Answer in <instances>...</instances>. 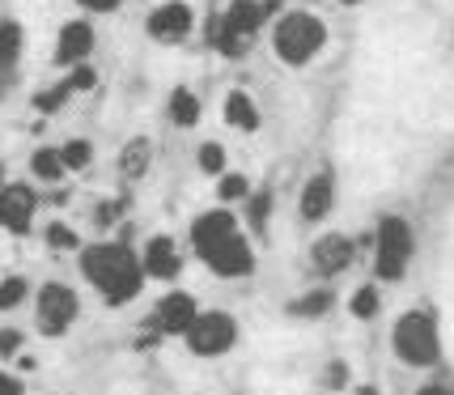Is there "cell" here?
<instances>
[{"label":"cell","mask_w":454,"mask_h":395,"mask_svg":"<svg viewBox=\"0 0 454 395\" xmlns=\"http://www.w3.org/2000/svg\"><path fill=\"white\" fill-rule=\"evenodd\" d=\"M81 268H85V277L94 289H102V297L111 302V306H123L128 297L140 294V280H145V264H140L128 247H119V242H102V247H90L85 259H81Z\"/></svg>","instance_id":"1"},{"label":"cell","mask_w":454,"mask_h":395,"mask_svg":"<svg viewBox=\"0 0 454 395\" xmlns=\"http://www.w3.org/2000/svg\"><path fill=\"white\" fill-rule=\"evenodd\" d=\"M391 349L403 366L416 370H429L442 361V336H437V323L425 311H408L395 319V332H391Z\"/></svg>","instance_id":"2"},{"label":"cell","mask_w":454,"mask_h":395,"mask_svg":"<svg viewBox=\"0 0 454 395\" xmlns=\"http://www.w3.org/2000/svg\"><path fill=\"white\" fill-rule=\"evenodd\" d=\"M327 43V26L315 18V13H285L277 21V56L289 64V68H301L323 51Z\"/></svg>","instance_id":"3"},{"label":"cell","mask_w":454,"mask_h":395,"mask_svg":"<svg viewBox=\"0 0 454 395\" xmlns=\"http://www.w3.org/2000/svg\"><path fill=\"white\" fill-rule=\"evenodd\" d=\"M412 251H416V238H412V225L403 217H382L374 230V273L378 280H399L408 273L412 264Z\"/></svg>","instance_id":"4"},{"label":"cell","mask_w":454,"mask_h":395,"mask_svg":"<svg viewBox=\"0 0 454 395\" xmlns=\"http://www.w3.org/2000/svg\"><path fill=\"white\" fill-rule=\"evenodd\" d=\"M187 344H192V353H196V357H221V353H230V349L238 344V323H234V315H225V311H204V315L192 323Z\"/></svg>","instance_id":"5"},{"label":"cell","mask_w":454,"mask_h":395,"mask_svg":"<svg viewBox=\"0 0 454 395\" xmlns=\"http://www.w3.org/2000/svg\"><path fill=\"white\" fill-rule=\"evenodd\" d=\"M77 319V294L68 285H43L39 289V328L47 336H64Z\"/></svg>","instance_id":"6"},{"label":"cell","mask_w":454,"mask_h":395,"mask_svg":"<svg viewBox=\"0 0 454 395\" xmlns=\"http://www.w3.org/2000/svg\"><path fill=\"white\" fill-rule=\"evenodd\" d=\"M200 319L196 302L187 294H170L158 302V311H153V319H149V328L153 332H161V336H187L192 332V323Z\"/></svg>","instance_id":"7"},{"label":"cell","mask_w":454,"mask_h":395,"mask_svg":"<svg viewBox=\"0 0 454 395\" xmlns=\"http://www.w3.org/2000/svg\"><path fill=\"white\" fill-rule=\"evenodd\" d=\"M217 277H225V280H238V277H251L255 273V251H251V242L242 234H234L230 242H221L213 256L204 259Z\"/></svg>","instance_id":"8"},{"label":"cell","mask_w":454,"mask_h":395,"mask_svg":"<svg viewBox=\"0 0 454 395\" xmlns=\"http://www.w3.org/2000/svg\"><path fill=\"white\" fill-rule=\"evenodd\" d=\"M234 234H238L234 213H225V209H213V213L196 217V225H192V247L200 251V259H208V256H213V251L221 247V242H230Z\"/></svg>","instance_id":"9"},{"label":"cell","mask_w":454,"mask_h":395,"mask_svg":"<svg viewBox=\"0 0 454 395\" xmlns=\"http://www.w3.org/2000/svg\"><path fill=\"white\" fill-rule=\"evenodd\" d=\"M149 35L158 43H183L192 35V9L183 0H170V4L153 9L149 13Z\"/></svg>","instance_id":"10"},{"label":"cell","mask_w":454,"mask_h":395,"mask_svg":"<svg viewBox=\"0 0 454 395\" xmlns=\"http://www.w3.org/2000/svg\"><path fill=\"white\" fill-rule=\"evenodd\" d=\"M310 259H315V273H318V277H340V273L353 264V238L323 234L315 247H310Z\"/></svg>","instance_id":"11"},{"label":"cell","mask_w":454,"mask_h":395,"mask_svg":"<svg viewBox=\"0 0 454 395\" xmlns=\"http://www.w3.org/2000/svg\"><path fill=\"white\" fill-rule=\"evenodd\" d=\"M35 217V192L21 187V183H9L0 187V225L13 230V234H26V225Z\"/></svg>","instance_id":"12"},{"label":"cell","mask_w":454,"mask_h":395,"mask_svg":"<svg viewBox=\"0 0 454 395\" xmlns=\"http://www.w3.org/2000/svg\"><path fill=\"white\" fill-rule=\"evenodd\" d=\"M332 204H336V178L327 175V170H318L315 178H306L301 200H297L301 217H306V221H323L327 213H332Z\"/></svg>","instance_id":"13"},{"label":"cell","mask_w":454,"mask_h":395,"mask_svg":"<svg viewBox=\"0 0 454 395\" xmlns=\"http://www.w3.org/2000/svg\"><path fill=\"white\" fill-rule=\"evenodd\" d=\"M90 47H94V30H90L85 21H68V26L59 30L56 59L59 64H68V68H81L85 56H90Z\"/></svg>","instance_id":"14"},{"label":"cell","mask_w":454,"mask_h":395,"mask_svg":"<svg viewBox=\"0 0 454 395\" xmlns=\"http://www.w3.org/2000/svg\"><path fill=\"white\" fill-rule=\"evenodd\" d=\"M145 277H158V280H170L178 277V268H183V259H178V247L170 242L166 234L149 238V247H145Z\"/></svg>","instance_id":"15"},{"label":"cell","mask_w":454,"mask_h":395,"mask_svg":"<svg viewBox=\"0 0 454 395\" xmlns=\"http://www.w3.org/2000/svg\"><path fill=\"white\" fill-rule=\"evenodd\" d=\"M225 123H230V128H238V132H255V128H259L255 102L247 99L242 90H234V94L225 99Z\"/></svg>","instance_id":"16"},{"label":"cell","mask_w":454,"mask_h":395,"mask_svg":"<svg viewBox=\"0 0 454 395\" xmlns=\"http://www.w3.org/2000/svg\"><path fill=\"white\" fill-rule=\"evenodd\" d=\"M149 154H153V145L140 137V140H128L123 145V158H119V170H123V178H140L145 170H149Z\"/></svg>","instance_id":"17"},{"label":"cell","mask_w":454,"mask_h":395,"mask_svg":"<svg viewBox=\"0 0 454 395\" xmlns=\"http://www.w3.org/2000/svg\"><path fill=\"white\" fill-rule=\"evenodd\" d=\"M196 119H200V99L192 94V90H175V94H170V123L192 128Z\"/></svg>","instance_id":"18"},{"label":"cell","mask_w":454,"mask_h":395,"mask_svg":"<svg viewBox=\"0 0 454 395\" xmlns=\"http://www.w3.org/2000/svg\"><path fill=\"white\" fill-rule=\"evenodd\" d=\"M332 289H315V294H306V297H297L294 306H289V315H297V319H318V315H327L332 311Z\"/></svg>","instance_id":"19"},{"label":"cell","mask_w":454,"mask_h":395,"mask_svg":"<svg viewBox=\"0 0 454 395\" xmlns=\"http://www.w3.org/2000/svg\"><path fill=\"white\" fill-rule=\"evenodd\" d=\"M348 311H353L356 319H374L378 311H382V297H378V285H361L353 294V302H348Z\"/></svg>","instance_id":"20"},{"label":"cell","mask_w":454,"mask_h":395,"mask_svg":"<svg viewBox=\"0 0 454 395\" xmlns=\"http://www.w3.org/2000/svg\"><path fill=\"white\" fill-rule=\"evenodd\" d=\"M30 166H35V175H39V178H47V183H56V178L64 175V170H68V166H64V158H59L56 149H39Z\"/></svg>","instance_id":"21"},{"label":"cell","mask_w":454,"mask_h":395,"mask_svg":"<svg viewBox=\"0 0 454 395\" xmlns=\"http://www.w3.org/2000/svg\"><path fill=\"white\" fill-rule=\"evenodd\" d=\"M18 47H21V30L13 21H4V26H0V68H9V64L18 59Z\"/></svg>","instance_id":"22"},{"label":"cell","mask_w":454,"mask_h":395,"mask_svg":"<svg viewBox=\"0 0 454 395\" xmlns=\"http://www.w3.org/2000/svg\"><path fill=\"white\" fill-rule=\"evenodd\" d=\"M90 154H94V149H90V140H68V145L59 149V158H64L68 170H85V166H90Z\"/></svg>","instance_id":"23"},{"label":"cell","mask_w":454,"mask_h":395,"mask_svg":"<svg viewBox=\"0 0 454 395\" xmlns=\"http://www.w3.org/2000/svg\"><path fill=\"white\" fill-rule=\"evenodd\" d=\"M217 196L230 204V200H251V183L242 175H225L221 178V187H217Z\"/></svg>","instance_id":"24"},{"label":"cell","mask_w":454,"mask_h":395,"mask_svg":"<svg viewBox=\"0 0 454 395\" xmlns=\"http://www.w3.org/2000/svg\"><path fill=\"white\" fill-rule=\"evenodd\" d=\"M21 297H26V280H21V277L0 280V311H13Z\"/></svg>","instance_id":"25"},{"label":"cell","mask_w":454,"mask_h":395,"mask_svg":"<svg viewBox=\"0 0 454 395\" xmlns=\"http://www.w3.org/2000/svg\"><path fill=\"white\" fill-rule=\"evenodd\" d=\"M221 166H225V149H221L217 140H208V145H200V170H208V175H217Z\"/></svg>","instance_id":"26"},{"label":"cell","mask_w":454,"mask_h":395,"mask_svg":"<svg viewBox=\"0 0 454 395\" xmlns=\"http://www.w3.org/2000/svg\"><path fill=\"white\" fill-rule=\"evenodd\" d=\"M268 209H272V192H259V196H251V225H255L259 234L268 230L263 221H268Z\"/></svg>","instance_id":"27"},{"label":"cell","mask_w":454,"mask_h":395,"mask_svg":"<svg viewBox=\"0 0 454 395\" xmlns=\"http://www.w3.org/2000/svg\"><path fill=\"white\" fill-rule=\"evenodd\" d=\"M68 94H73V90H68V81H64V85H51V94H39V102H35V107H39V111H56Z\"/></svg>","instance_id":"28"},{"label":"cell","mask_w":454,"mask_h":395,"mask_svg":"<svg viewBox=\"0 0 454 395\" xmlns=\"http://www.w3.org/2000/svg\"><path fill=\"white\" fill-rule=\"evenodd\" d=\"M47 242H51V247H59V251H64V247L73 251V247H77V234H73L68 225H51V230H47Z\"/></svg>","instance_id":"29"},{"label":"cell","mask_w":454,"mask_h":395,"mask_svg":"<svg viewBox=\"0 0 454 395\" xmlns=\"http://www.w3.org/2000/svg\"><path fill=\"white\" fill-rule=\"evenodd\" d=\"M344 383H348V366H332V370H327V387H344Z\"/></svg>","instance_id":"30"},{"label":"cell","mask_w":454,"mask_h":395,"mask_svg":"<svg viewBox=\"0 0 454 395\" xmlns=\"http://www.w3.org/2000/svg\"><path fill=\"white\" fill-rule=\"evenodd\" d=\"M0 395H21V383L13 375H4V370H0Z\"/></svg>","instance_id":"31"},{"label":"cell","mask_w":454,"mask_h":395,"mask_svg":"<svg viewBox=\"0 0 454 395\" xmlns=\"http://www.w3.org/2000/svg\"><path fill=\"white\" fill-rule=\"evenodd\" d=\"M416 395H454V387H450V383H425Z\"/></svg>","instance_id":"32"},{"label":"cell","mask_w":454,"mask_h":395,"mask_svg":"<svg viewBox=\"0 0 454 395\" xmlns=\"http://www.w3.org/2000/svg\"><path fill=\"white\" fill-rule=\"evenodd\" d=\"M77 4H85V9H94V13H106V9H115L119 0H77Z\"/></svg>","instance_id":"33"},{"label":"cell","mask_w":454,"mask_h":395,"mask_svg":"<svg viewBox=\"0 0 454 395\" xmlns=\"http://www.w3.org/2000/svg\"><path fill=\"white\" fill-rule=\"evenodd\" d=\"M13 349H18V336H13V332H4V336H0V353H13Z\"/></svg>","instance_id":"34"},{"label":"cell","mask_w":454,"mask_h":395,"mask_svg":"<svg viewBox=\"0 0 454 395\" xmlns=\"http://www.w3.org/2000/svg\"><path fill=\"white\" fill-rule=\"evenodd\" d=\"M356 395H378V387H356Z\"/></svg>","instance_id":"35"},{"label":"cell","mask_w":454,"mask_h":395,"mask_svg":"<svg viewBox=\"0 0 454 395\" xmlns=\"http://www.w3.org/2000/svg\"><path fill=\"white\" fill-rule=\"evenodd\" d=\"M340 4H361V0H340Z\"/></svg>","instance_id":"36"}]
</instances>
